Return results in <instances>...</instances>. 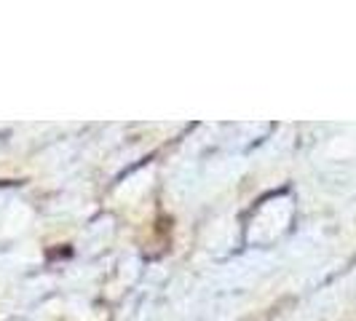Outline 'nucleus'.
I'll use <instances>...</instances> for the list:
<instances>
[]
</instances>
